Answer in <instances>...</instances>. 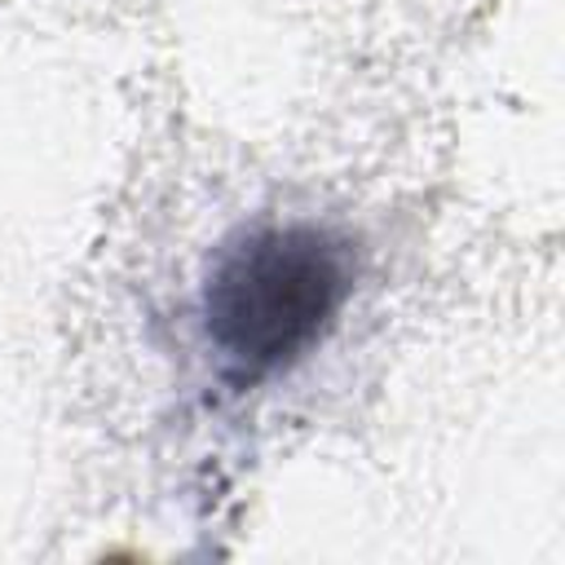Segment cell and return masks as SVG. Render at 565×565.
Wrapping results in <instances>:
<instances>
[{
    "label": "cell",
    "mask_w": 565,
    "mask_h": 565,
    "mask_svg": "<svg viewBox=\"0 0 565 565\" xmlns=\"http://www.w3.org/2000/svg\"><path fill=\"white\" fill-rule=\"evenodd\" d=\"M353 287L349 247L313 221H260L225 238L199 287L203 344L234 384H260L305 358Z\"/></svg>",
    "instance_id": "cell-1"
}]
</instances>
